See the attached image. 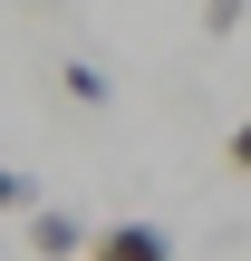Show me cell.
I'll list each match as a JSON object with an SVG mask.
<instances>
[{"label": "cell", "mask_w": 251, "mask_h": 261, "mask_svg": "<svg viewBox=\"0 0 251 261\" xmlns=\"http://www.w3.org/2000/svg\"><path fill=\"white\" fill-rule=\"evenodd\" d=\"M203 29H213V39H232V29H242V0H203Z\"/></svg>", "instance_id": "obj_5"}, {"label": "cell", "mask_w": 251, "mask_h": 261, "mask_svg": "<svg viewBox=\"0 0 251 261\" xmlns=\"http://www.w3.org/2000/svg\"><path fill=\"white\" fill-rule=\"evenodd\" d=\"M58 87H68L77 107H106V97H116V87H106V68H87V58H68V68H58Z\"/></svg>", "instance_id": "obj_3"}, {"label": "cell", "mask_w": 251, "mask_h": 261, "mask_svg": "<svg viewBox=\"0 0 251 261\" xmlns=\"http://www.w3.org/2000/svg\"><path fill=\"white\" fill-rule=\"evenodd\" d=\"M77 261H174V232L164 223H106V232H87Z\"/></svg>", "instance_id": "obj_1"}, {"label": "cell", "mask_w": 251, "mask_h": 261, "mask_svg": "<svg viewBox=\"0 0 251 261\" xmlns=\"http://www.w3.org/2000/svg\"><path fill=\"white\" fill-rule=\"evenodd\" d=\"M29 203H39V194H29V174H19V165H0V213H29Z\"/></svg>", "instance_id": "obj_4"}, {"label": "cell", "mask_w": 251, "mask_h": 261, "mask_svg": "<svg viewBox=\"0 0 251 261\" xmlns=\"http://www.w3.org/2000/svg\"><path fill=\"white\" fill-rule=\"evenodd\" d=\"M29 252H48V261H77V252H87V223H77L68 203H29Z\"/></svg>", "instance_id": "obj_2"}]
</instances>
